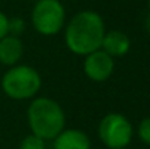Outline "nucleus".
Wrapping results in <instances>:
<instances>
[{
  "mask_svg": "<svg viewBox=\"0 0 150 149\" xmlns=\"http://www.w3.org/2000/svg\"><path fill=\"white\" fill-rule=\"evenodd\" d=\"M105 25L99 13L93 10H82L76 13L66 26V46L79 56H88L102 46Z\"/></svg>",
  "mask_w": 150,
  "mask_h": 149,
  "instance_id": "nucleus-1",
  "label": "nucleus"
},
{
  "mask_svg": "<svg viewBox=\"0 0 150 149\" xmlns=\"http://www.w3.org/2000/svg\"><path fill=\"white\" fill-rule=\"evenodd\" d=\"M28 124L32 135L44 140H52L64 130L66 114L57 101L47 97L37 98L28 107Z\"/></svg>",
  "mask_w": 150,
  "mask_h": 149,
  "instance_id": "nucleus-2",
  "label": "nucleus"
},
{
  "mask_svg": "<svg viewBox=\"0 0 150 149\" xmlns=\"http://www.w3.org/2000/svg\"><path fill=\"white\" fill-rule=\"evenodd\" d=\"M41 88L40 73L26 64L12 66L1 78V89L12 99L32 98Z\"/></svg>",
  "mask_w": 150,
  "mask_h": 149,
  "instance_id": "nucleus-3",
  "label": "nucleus"
},
{
  "mask_svg": "<svg viewBox=\"0 0 150 149\" xmlns=\"http://www.w3.org/2000/svg\"><path fill=\"white\" fill-rule=\"evenodd\" d=\"M66 22V10L60 0H38L32 9V25L41 35L58 34Z\"/></svg>",
  "mask_w": 150,
  "mask_h": 149,
  "instance_id": "nucleus-4",
  "label": "nucleus"
},
{
  "mask_svg": "<svg viewBox=\"0 0 150 149\" xmlns=\"http://www.w3.org/2000/svg\"><path fill=\"white\" fill-rule=\"evenodd\" d=\"M99 139L109 149H124L133 138V126L120 113L106 114L99 123Z\"/></svg>",
  "mask_w": 150,
  "mask_h": 149,
  "instance_id": "nucleus-5",
  "label": "nucleus"
},
{
  "mask_svg": "<svg viewBox=\"0 0 150 149\" xmlns=\"http://www.w3.org/2000/svg\"><path fill=\"white\" fill-rule=\"evenodd\" d=\"M114 58L100 48L85 56L83 61L85 75L93 82H103L109 79V76L114 72Z\"/></svg>",
  "mask_w": 150,
  "mask_h": 149,
  "instance_id": "nucleus-6",
  "label": "nucleus"
},
{
  "mask_svg": "<svg viewBox=\"0 0 150 149\" xmlns=\"http://www.w3.org/2000/svg\"><path fill=\"white\" fill-rule=\"evenodd\" d=\"M54 149H91V140L82 130L64 129L54 139Z\"/></svg>",
  "mask_w": 150,
  "mask_h": 149,
  "instance_id": "nucleus-7",
  "label": "nucleus"
},
{
  "mask_svg": "<svg viewBox=\"0 0 150 149\" xmlns=\"http://www.w3.org/2000/svg\"><path fill=\"white\" fill-rule=\"evenodd\" d=\"M100 50H103L108 56L114 57H122L130 50V38L121 32V31H109L105 32Z\"/></svg>",
  "mask_w": 150,
  "mask_h": 149,
  "instance_id": "nucleus-8",
  "label": "nucleus"
},
{
  "mask_svg": "<svg viewBox=\"0 0 150 149\" xmlns=\"http://www.w3.org/2000/svg\"><path fill=\"white\" fill-rule=\"evenodd\" d=\"M23 54V44L19 37L6 35L0 40V63L4 66H15Z\"/></svg>",
  "mask_w": 150,
  "mask_h": 149,
  "instance_id": "nucleus-9",
  "label": "nucleus"
},
{
  "mask_svg": "<svg viewBox=\"0 0 150 149\" xmlns=\"http://www.w3.org/2000/svg\"><path fill=\"white\" fill-rule=\"evenodd\" d=\"M19 149H45V140L35 135H28L21 142Z\"/></svg>",
  "mask_w": 150,
  "mask_h": 149,
  "instance_id": "nucleus-10",
  "label": "nucleus"
},
{
  "mask_svg": "<svg viewBox=\"0 0 150 149\" xmlns=\"http://www.w3.org/2000/svg\"><path fill=\"white\" fill-rule=\"evenodd\" d=\"M25 29V22L21 18H12L9 19V26H7V34L9 35H15L19 37Z\"/></svg>",
  "mask_w": 150,
  "mask_h": 149,
  "instance_id": "nucleus-11",
  "label": "nucleus"
},
{
  "mask_svg": "<svg viewBox=\"0 0 150 149\" xmlns=\"http://www.w3.org/2000/svg\"><path fill=\"white\" fill-rule=\"evenodd\" d=\"M139 138L146 145H150V117L143 118L139 124Z\"/></svg>",
  "mask_w": 150,
  "mask_h": 149,
  "instance_id": "nucleus-12",
  "label": "nucleus"
},
{
  "mask_svg": "<svg viewBox=\"0 0 150 149\" xmlns=\"http://www.w3.org/2000/svg\"><path fill=\"white\" fill-rule=\"evenodd\" d=\"M7 26H9V18L0 10V40L7 35Z\"/></svg>",
  "mask_w": 150,
  "mask_h": 149,
  "instance_id": "nucleus-13",
  "label": "nucleus"
},
{
  "mask_svg": "<svg viewBox=\"0 0 150 149\" xmlns=\"http://www.w3.org/2000/svg\"><path fill=\"white\" fill-rule=\"evenodd\" d=\"M149 12H150V0H149ZM149 26H150V18H149Z\"/></svg>",
  "mask_w": 150,
  "mask_h": 149,
  "instance_id": "nucleus-14",
  "label": "nucleus"
}]
</instances>
